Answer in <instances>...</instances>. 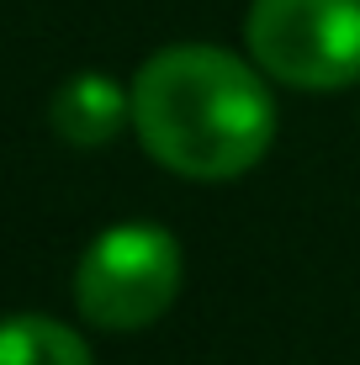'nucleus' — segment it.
<instances>
[{"label":"nucleus","mask_w":360,"mask_h":365,"mask_svg":"<svg viewBox=\"0 0 360 365\" xmlns=\"http://www.w3.org/2000/svg\"><path fill=\"white\" fill-rule=\"evenodd\" d=\"M250 53L297 91H344L360 80V0H254Z\"/></svg>","instance_id":"7ed1b4c3"},{"label":"nucleus","mask_w":360,"mask_h":365,"mask_svg":"<svg viewBox=\"0 0 360 365\" xmlns=\"http://www.w3.org/2000/svg\"><path fill=\"white\" fill-rule=\"evenodd\" d=\"M0 365H96V360L91 344L58 318L16 312V318H0Z\"/></svg>","instance_id":"39448f33"},{"label":"nucleus","mask_w":360,"mask_h":365,"mask_svg":"<svg viewBox=\"0 0 360 365\" xmlns=\"http://www.w3.org/2000/svg\"><path fill=\"white\" fill-rule=\"evenodd\" d=\"M180 292V244L159 222H117L96 233L74 270V302L91 329L138 334L165 318Z\"/></svg>","instance_id":"f03ea898"},{"label":"nucleus","mask_w":360,"mask_h":365,"mask_svg":"<svg viewBox=\"0 0 360 365\" xmlns=\"http://www.w3.org/2000/svg\"><path fill=\"white\" fill-rule=\"evenodd\" d=\"M122 122H133V91H122L117 80L85 69L74 80L58 85L53 96V133L74 148H101L122 133Z\"/></svg>","instance_id":"20e7f679"},{"label":"nucleus","mask_w":360,"mask_h":365,"mask_svg":"<svg viewBox=\"0 0 360 365\" xmlns=\"http://www.w3.org/2000/svg\"><path fill=\"white\" fill-rule=\"evenodd\" d=\"M133 128L165 170L185 180H233L265 159L276 101L239 53L180 43L138 69Z\"/></svg>","instance_id":"f257e3e1"}]
</instances>
